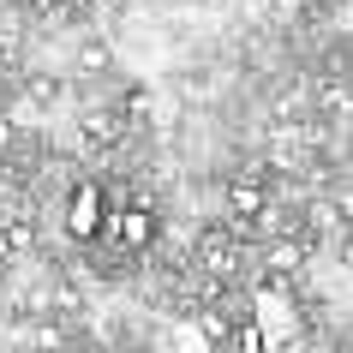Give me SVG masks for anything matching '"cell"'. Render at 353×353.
<instances>
[{"instance_id":"cell-5","label":"cell","mask_w":353,"mask_h":353,"mask_svg":"<svg viewBox=\"0 0 353 353\" xmlns=\"http://www.w3.org/2000/svg\"><path fill=\"white\" fill-rule=\"evenodd\" d=\"M234 347H240V353H263L270 341H263V330H258V323H240V330H234Z\"/></svg>"},{"instance_id":"cell-7","label":"cell","mask_w":353,"mask_h":353,"mask_svg":"<svg viewBox=\"0 0 353 353\" xmlns=\"http://www.w3.org/2000/svg\"><path fill=\"white\" fill-rule=\"evenodd\" d=\"M198 330H204V335H210V341H228V335H234V323H222V317L210 312V317H204V323H198Z\"/></svg>"},{"instance_id":"cell-3","label":"cell","mask_w":353,"mask_h":353,"mask_svg":"<svg viewBox=\"0 0 353 353\" xmlns=\"http://www.w3.org/2000/svg\"><path fill=\"white\" fill-rule=\"evenodd\" d=\"M228 210H234V222H258L263 210H270V198H263L258 174H245V180H234L228 186Z\"/></svg>"},{"instance_id":"cell-2","label":"cell","mask_w":353,"mask_h":353,"mask_svg":"<svg viewBox=\"0 0 353 353\" xmlns=\"http://www.w3.org/2000/svg\"><path fill=\"white\" fill-rule=\"evenodd\" d=\"M102 228H108V234L126 245V252H144V245L156 240V216H150L144 204H126L120 216H102Z\"/></svg>"},{"instance_id":"cell-4","label":"cell","mask_w":353,"mask_h":353,"mask_svg":"<svg viewBox=\"0 0 353 353\" xmlns=\"http://www.w3.org/2000/svg\"><path fill=\"white\" fill-rule=\"evenodd\" d=\"M299 263H305V245L299 240H276L270 245V270H276V276H294Z\"/></svg>"},{"instance_id":"cell-1","label":"cell","mask_w":353,"mask_h":353,"mask_svg":"<svg viewBox=\"0 0 353 353\" xmlns=\"http://www.w3.org/2000/svg\"><path fill=\"white\" fill-rule=\"evenodd\" d=\"M66 234L72 240H96L102 234V186L96 180L72 186V198H66Z\"/></svg>"},{"instance_id":"cell-6","label":"cell","mask_w":353,"mask_h":353,"mask_svg":"<svg viewBox=\"0 0 353 353\" xmlns=\"http://www.w3.org/2000/svg\"><path fill=\"white\" fill-rule=\"evenodd\" d=\"M78 66H90V72H108L114 66V54H108V42H90L84 54H78Z\"/></svg>"}]
</instances>
